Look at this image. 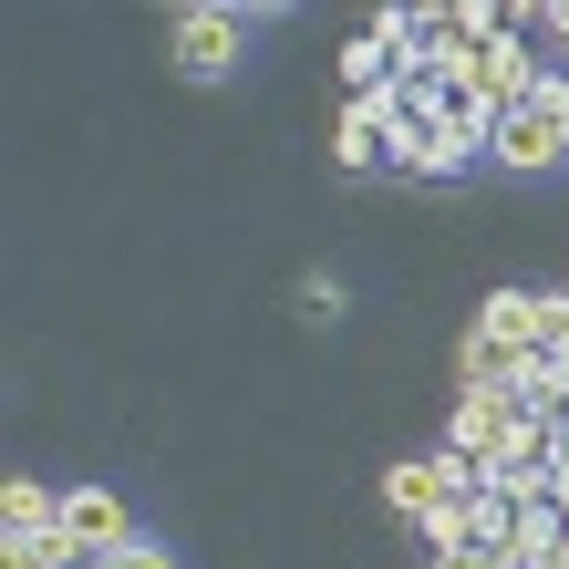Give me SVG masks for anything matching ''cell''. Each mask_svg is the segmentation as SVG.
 <instances>
[{
	"label": "cell",
	"instance_id": "cell-13",
	"mask_svg": "<svg viewBox=\"0 0 569 569\" xmlns=\"http://www.w3.org/2000/svg\"><path fill=\"white\" fill-rule=\"evenodd\" d=\"M435 569H528L518 549H466V559H435Z\"/></svg>",
	"mask_w": 569,
	"mask_h": 569
},
{
	"label": "cell",
	"instance_id": "cell-6",
	"mask_svg": "<svg viewBox=\"0 0 569 569\" xmlns=\"http://www.w3.org/2000/svg\"><path fill=\"white\" fill-rule=\"evenodd\" d=\"M446 497H456V487H446V466H435V456H405V466L383 477V508H393V518H415V528L446 508Z\"/></svg>",
	"mask_w": 569,
	"mask_h": 569
},
{
	"label": "cell",
	"instance_id": "cell-17",
	"mask_svg": "<svg viewBox=\"0 0 569 569\" xmlns=\"http://www.w3.org/2000/svg\"><path fill=\"white\" fill-rule=\"evenodd\" d=\"M559 362H569V352H559Z\"/></svg>",
	"mask_w": 569,
	"mask_h": 569
},
{
	"label": "cell",
	"instance_id": "cell-7",
	"mask_svg": "<svg viewBox=\"0 0 569 569\" xmlns=\"http://www.w3.org/2000/svg\"><path fill=\"white\" fill-rule=\"evenodd\" d=\"M42 528H62V487L11 477V487H0V539H42Z\"/></svg>",
	"mask_w": 569,
	"mask_h": 569
},
{
	"label": "cell",
	"instance_id": "cell-2",
	"mask_svg": "<svg viewBox=\"0 0 569 569\" xmlns=\"http://www.w3.org/2000/svg\"><path fill=\"white\" fill-rule=\"evenodd\" d=\"M477 331L508 352H569V300L559 290H487L477 300Z\"/></svg>",
	"mask_w": 569,
	"mask_h": 569
},
{
	"label": "cell",
	"instance_id": "cell-8",
	"mask_svg": "<svg viewBox=\"0 0 569 569\" xmlns=\"http://www.w3.org/2000/svg\"><path fill=\"white\" fill-rule=\"evenodd\" d=\"M508 373H518L508 342H487V331H466V342H456V383L466 393H508Z\"/></svg>",
	"mask_w": 569,
	"mask_h": 569
},
{
	"label": "cell",
	"instance_id": "cell-15",
	"mask_svg": "<svg viewBox=\"0 0 569 569\" xmlns=\"http://www.w3.org/2000/svg\"><path fill=\"white\" fill-rule=\"evenodd\" d=\"M549 508H559V518H569V466H549Z\"/></svg>",
	"mask_w": 569,
	"mask_h": 569
},
{
	"label": "cell",
	"instance_id": "cell-4",
	"mask_svg": "<svg viewBox=\"0 0 569 569\" xmlns=\"http://www.w3.org/2000/svg\"><path fill=\"white\" fill-rule=\"evenodd\" d=\"M239 42H249V11H177V73L187 83L239 73Z\"/></svg>",
	"mask_w": 569,
	"mask_h": 569
},
{
	"label": "cell",
	"instance_id": "cell-5",
	"mask_svg": "<svg viewBox=\"0 0 569 569\" xmlns=\"http://www.w3.org/2000/svg\"><path fill=\"white\" fill-rule=\"evenodd\" d=\"M487 156L508 166V177H549V166H569V136H559V114L539 104V93H528L518 114H497V146Z\"/></svg>",
	"mask_w": 569,
	"mask_h": 569
},
{
	"label": "cell",
	"instance_id": "cell-16",
	"mask_svg": "<svg viewBox=\"0 0 569 569\" xmlns=\"http://www.w3.org/2000/svg\"><path fill=\"white\" fill-rule=\"evenodd\" d=\"M559 300H569V290H559Z\"/></svg>",
	"mask_w": 569,
	"mask_h": 569
},
{
	"label": "cell",
	"instance_id": "cell-11",
	"mask_svg": "<svg viewBox=\"0 0 569 569\" xmlns=\"http://www.w3.org/2000/svg\"><path fill=\"white\" fill-rule=\"evenodd\" d=\"M487 487L508 497V508H549V456H518V466H497Z\"/></svg>",
	"mask_w": 569,
	"mask_h": 569
},
{
	"label": "cell",
	"instance_id": "cell-9",
	"mask_svg": "<svg viewBox=\"0 0 569 569\" xmlns=\"http://www.w3.org/2000/svg\"><path fill=\"white\" fill-rule=\"evenodd\" d=\"M559 539H569V518H559V508H518V528H508V549H518L528 569H549Z\"/></svg>",
	"mask_w": 569,
	"mask_h": 569
},
{
	"label": "cell",
	"instance_id": "cell-14",
	"mask_svg": "<svg viewBox=\"0 0 569 569\" xmlns=\"http://www.w3.org/2000/svg\"><path fill=\"white\" fill-rule=\"evenodd\" d=\"M528 21H539V31H559V42H569V0H549V11H528Z\"/></svg>",
	"mask_w": 569,
	"mask_h": 569
},
{
	"label": "cell",
	"instance_id": "cell-1",
	"mask_svg": "<svg viewBox=\"0 0 569 569\" xmlns=\"http://www.w3.org/2000/svg\"><path fill=\"white\" fill-rule=\"evenodd\" d=\"M446 446H456L466 466H477V477H497V466H518V456H528V415L508 405V393H456Z\"/></svg>",
	"mask_w": 569,
	"mask_h": 569
},
{
	"label": "cell",
	"instance_id": "cell-3",
	"mask_svg": "<svg viewBox=\"0 0 569 569\" xmlns=\"http://www.w3.org/2000/svg\"><path fill=\"white\" fill-rule=\"evenodd\" d=\"M62 539H73V549H83V569H93V559L136 549L146 528H136V508H124L114 487H62Z\"/></svg>",
	"mask_w": 569,
	"mask_h": 569
},
{
	"label": "cell",
	"instance_id": "cell-10",
	"mask_svg": "<svg viewBox=\"0 0 569 569\" xmlns=\"http://www.w3.org/2000/svg\"><path fill=\"white\" fill-rule=\"evenodd\" d=\"M0 559H11V569H83V549L62 539V528H42V539H0Z\"/></svg>",
	"mask_w": 569,
	"mask_h": 569
},
{
	"label": "cell",
	"instance_id": "cell-12",
	"mask_svg": "<svg viewBox=\"0 0 569 569\" xmlns=\"http://www.w3.org/2000/svg\"><path fill=\"white\" fill-rule=\"evenodd\" d=\"M93 569H177V559H166L156 539H136V549H114V559H93Z\"/></svg>",
	"mask_w": 569,
	"mask_h": 569
}]
</instances>
